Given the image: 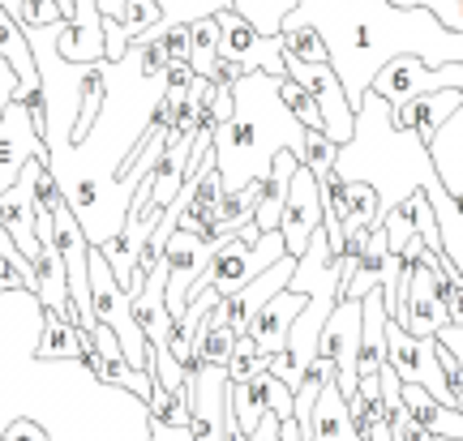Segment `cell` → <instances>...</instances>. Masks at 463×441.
I'll return each instance as SVG.
<instances>
[{"instance_id":"d6a6232c","label":"cell","mask_w":463,"mask_h":441,"mask_svg":"<svg viewBox=\"0 0 463 441\" xmlns=\"http://www.w3.org/2000/svg\"><path fill=\"white\" fill-rule=\"evenodd\" d=\"M14 95H17V69L0 56V112L9 108V99H14Z\"/></svg>"},{"instance_id":"d4e9b609","label":"cell","mask_w":463,"mask_h":441,"mask_svg":"<svg viewBox=\"0 0 463 441\" xmlns=\"http://www.w3.org/2000/svg\"><path fill=\"white\" fill-rule=\"evenodd\" d=\"M300 159L314 167V176H326L335 167V159H339V142L326 129H305V155Z\"/></svg>"},{"instance_id":"8992f818","label":"cell","mask_w":463,"mask_h":441,"mask_svg":"<svg viewBox=\"0 0 463 441\" xmlns=\"http://www.w3.org/2000/svg\"><path fill=\"white\" fill-rule=\"evenodd\" d=\"M373 95H382L391 108L408 103L416 95H430V90H463V65H425L420 56H395L373 73L369 82Z\"/></svg>"},{"instance_id":"d6986e66","label":"cell","mask_w":463,"mask_h":441,"mask_svg":"<svg viewBox=\"0 0 463 441\" xmlns=\"http://www.w3.org/2000/svg\"><path fill=\"white\" fill-rule=\"evenodd\" d=\"M232 347H236V330L219 317V305L206 317L198 322V352H202V364H223L228 369L232 360Z\"/></svg>"},{"instance_id":"9a60e30c","label":"cell","mask_w":463,"mask_h":441,"mask_svg":"<svg viewBox=\"0 0 463 441\" xmlns=\"http://www.w3.org/2000/svg\"><path fill=\"white\" fill-rule=\"evenodd\" d=\"M305 441H364L352 425V411H347V394L339 390V381H326L322 394L314 403V420H309V433Z\"/></svg>"},{"instance_id":"7a4b0ae2","label":"cell","mask_w":463,"mask_h":441,"mask_svg":"<svg viewBox=\"0 0 463 441\" xmlns=\"http://www.w3.org/2000/svg\"><path fill=\"white\" fill-rule=\"evenodd\" d=\"M292 292H305V309L292 322V334H288V360L292 369L305 377V369L314 364L317 356V334L326 326L331 309L339 305V287H344V258L331 253V240H326V228H317L309 236V249L297 258V270H292Z\"/></svg>"},{"instance_id":"d590c367","label":"cell","mask_w":463,"mask_h":441,"mask_svg":"<svg viewBox=\"0 0 463 441\" xmlns=\"http://www.w3.org/2000/svg\"><path fill=\"white\" fill-rule=\"evenodd\" d=\"M364 441H395V433H391V420H373V425L361 433Z\"/></svg>"},{"instance_id":"74e56055","label":"cell","mask_w":463,"mask_h":441,"mask_svg":"<svg viewBox=\"0 0 463 441\" xmlns=\"http://www.w3.org/2000/svg\"><path fill=\"white\" fill-rule=\"evenodd\" d=\"M0 228H5V219H0Z\"/></svg>"},{"instance_id":"52a82bcc","label":"cell","mask_w":463,"mask_h":441,"mask_svg":"<svg viewBox=\"0 0 463 441\" xmlns=\"http://www.w3.org/2000/svg\"><path fill=\"white\" fill-rule=\"evenodd\" d=\"M219 56L241 61L245 73H275L283 78V39L279 34H262L249 17H241L236 9L219 14Z\"/></svg>"},{"instance_id":"f546056e","label":"cell","mask_w":463,"mask_h":441,"mask_svg":"<svg viewBox=\"0 0 463 441\" xmlns=\"http://www.w3.org/2000/svg\"><path fill=\"white\" fill-rule=\"evenodd\" d=\"M378 381H382V408L395 411L399 403H403V381H399V373L391 369V364H382V369H378Z\"/></svg>"},{"instance_id":"836d02e7","label":"cell","mask_w":463,"mask_h":441,"mask_svg":"<svg viewBox=\"0 0 463 441\" xmlns=\"http://www.w3.org/2000/svg\"><path fill=\"white\" fill-rule=\"evenodd\" d=\"M150 441H194L189 425H159V420H150Z\"/></svg>"},{"instance_id":"8fae6325","label":"cell","mask_w":463,"mask_h":441,"mask_svg":"<svg viewBox=\"0 0 463 441\" xmlns=\"http://www.w3.org/2000/svg\"><path fill=\"white\" fill-rule=\"evenodd\" d=\"M292 270H297V258H292V253H283L279 262L266 266L262 275L249 278L245 287H236L232 296H223V300H219V317H223V322L236 330V334H245L249 322L258 317V309H262L266 300H270L275 292H283V287L292 283Z\"/></svg>"},{"instance_id":"4316f807","label":"cell","mask_w":463,"mask_h":441,"mask_svg":"<svg viewBox=\"0 0 463 441\" xmlns=\"http://www.w3.org/2000/svg\"><path fill=\"white\" fill-rule=\"evenodd\" d=\"M386 420H391V433H395V441H438V437L430 433V428H425L420 420H416L412 411L403 408V403H399V408L391 411Z\"/></svg>"},{"instance_id":"1f68e13d","label":"cell","mask_w":463,"mask_h":441,"mask_svg":"<svg viewBox=\"0 0 463 441\" xmlns=\"http://www.w3.org/2000/svg\"><path fill=\"white\" fill-rule=\"evenodd\" d=\"M442 300H447V313H450V326H463V278L450 283V287H438Z\"/></svg>"},{"instance_id":"8d00e7d4","label":"cell","mask_w":463,"mask_h":441,"mask_svg":"<svg viewBox=\"0 0 463 441\" xmlns=\"http://www.w3.org/2000/svg\"><path fill=\"white\" fill-rule=\"evenodd\" d=\"M0 253H17L14 236H9V231H5V228H0Z\"/></svg>"},{"instance_id":"5bb4252c","label":"cell","mask_w":463,"mask_h":441,"mask_svg":"<svg viewBox=\"0 0 463 441\" xmlns=\"http://www.w3.org/2000/svg\"><path fill=\"white\" fill-rule=\"evenodd\" d=\"M459 103H463V90H430V95H416L395 108V125L399 129H412L416 137L430 146L433 137H438V129L455 116Z\"/></svg>"},{"instance_id":"9c48e42d","label":"cell","mask_w":463,"mask_h":441,"mask_svg":"<svg viewBox=\"0 0 463 441\" xmlns=\"http://www.w3.org/2000/svg\"><path fill=\"white\" fill-rule=\"evenodd\" d=\"M322 228V189H317L314 167L300 159L297 172H292V184H288V202H283L279 214V231H283V245L292 258H300L309 249V236Z\"/></svg>"},{"instance_id":"83f0119b","label":"cell","mask_w":463,"mask_h":441,"mask_svg":"<svg viewBox=\"0 0 463 441\" xmlns=\"http://www.w3.org/2000/svg\"><path fill=\"white\" fill-rule=\"evenodd\" d=\"M412 5H425L442 26H450V31H463V0H412Z\"/></svg>"},{"instance_id":"44dd1931","label":"cell","mask_w":463,"mask_h":441,"mask_svg":"<svg viewBox=\"0 0 463 441\" xmlns=\"http://www.w3.org/2000/svg\"><path fill=\"white\" fill-rule=\"evenodd\" d=\"M228 5L241 17H249V22H253L262 34H279L283 17L297 9V0H228Z\"/></svg>"},{"instance_id":"e575fe53","label":"cell","mask_w":463,"mask_h":441,"mask_svg":"<svg viewBox=\"0 0 463 441\" xmlns=\"http://www.w3.org/2000/svg\"><path fill=\"white\" fill-rule=\"evenodd\" d=\"M245 78V69H241V61H228V56H219V65H215V82L219 86H236Z\"/></svg>"},{"instance_id":"5b68a950","label":"cell","mask_w":463,"mask_h":441,"mask_svg":"<svg viewBox=\"0 0 463 441\" xmlns=\"http://www.w3.org/2000/svg\"><path fill=\"white\" fill-rule=\"evenodd\" d=\"M283 73L317 99V108L326 116V133H331L335 142H339V146L352 142V133H356V108H352V99H347V90H344V82H339V73H335L331 61H300L292 52H283Z\"/></svg>"},{"instance_id":"e0dca14e","label":"cell","mask_w":463,"mask_h":441,"mask_svg":"<svg viewBox=\"0 0 463 441\" xmlns=\"http://www.w3.org/2000/svg\"><path fill=\"white\" fill-rule=\"evenodd\" d=\"M279 39H283V52H292V56H300V61H331L326 39L317 34V26L300 14V9H292V14L283 17Z\"/></svg>"},{"instance_id":"ba28073f","label":"cell","mask_w":463,"mask_h":441,"mask_svg":"<svg viewBox=\"0 0 463 441\" xmlns=\"http://www.w3.org/2000/svg\"><path fill=\"white\" fill-rule=\"evenodd\" d=\"M361 322L364 305L361 300H339L326 317V326L317 334V356L335 360V381L344 394H356V356H361Z\"/></svg>"},{"instance_id":"ffe728a7","label":"cell","mask_w":463,"mask_h":441,"mask_svg":"<svg viewBox=\"0 0 463 441\" xmlns=\"http://www.w3.org/2000/svg\"><path fill=\"white\" fill-rule=\"evenodd\" d=\"M258 197H262V180H253V184L236 189V193H223L219 197V228L241 231L245 223H253V214H258Z\"/></svg>"},{"instance_id":"7c38bea8","label":"cell","mask_w":463,"mask_h":441,"mask_svg":"<svg viewBox=\"0 0 463 441\" xmlns=\"http://www.w3.org/2000/svg\"><path fill=\"white\" fill-rule=\"evenodd\" d=\"M300 309H305V292H292V287L275 292L258 309V317L249 322V334L262 347V356H275V352L288 347V334H292V322L300 317Z\"/></svg>"},{"instance_id":"6da1fadb","label":"cell","mask_w":463,"mask_h":441,"mask_svg":"<svg viewBox=\"0 0 463 441\" xmlns=\"http://www.w3.org/2000/svg\"><path fill=\"white\" fill-rule=\"evenodd\" d=\"M211 150H215L219 176H223V193H236L253 180H262L279 150L305 155V125L288 112L275 73L258 69L232 86V116L215 125Z\"/></svg>"},{"instance_id":"ac0fdd59","label":"cell","mask_w":463,"mask_h":441,"mask_svg":"<svg viewBox=\"0 0 463 441\" xmlns=\"http://www.w3.org/2000/svg\"><path fill=\"white\" fill-rule=\"evenodd\" d=\"M189 65L198 78H215L219 65V14L189 22Z\"/></svg>"},{"instance_id":"4fadbf2b","label":"cell","mask_w":463,"mask_h":441,"mask_svg":"<svg viewBox=\"0 0 463 441\" xmlns=\"http://www.w3.org/2000/svg\"><path fill=\"white\" fill-rule=\"evenodd\" d=\"M442 326H450V313L442 292H438V275L425 262H416L408 270V330L412 334H438Z\"/></svg>"},{"instance_id":"f1b7e54d","label":"cell","mask_w":463,"mask_h":441,"mask_svg":"<svg viewBox=\"0 0 463 441\" xmlns=\"http://www.w3.org/2000/svg\"><path fill=\"white\" fill-rule=\"evenodd\" d=\"M0 437H5V441H52V433L39 425L34 416H26V420H9Z\"/></svg>"},{"instance_id":"cb8c5ba5","label":"cell","mask_w":463,"mask_h":441,"mask_svg":"<svg viewBox=\"0 0 463 441\" xmlns=\"http://www.w3.org/2000/svg\"><path fill=\"white\" fill-rule=\"evenodd\" d=\"M150 381L155 386H164V390H184V381H189V369H184L181 360L172 356V347H155L150 343Z\"/></svg>"},{"instance_id":"4dcf8cb0","label":"cell","mask_w":463,"mask_h":441,"mask_svg":"<svg viewBox=\"0 0 463 441\" xmlns=\"http://www.w3.org/2000/svg\"><path fill=\"white\" fill-rule=\"evenodd\" d=\"M279 428H283V416L275 408H266L262 416H258L253 433H249V441H279Z\"/></svg>"},{"instance_id":"7402d4cb","label":"cell","mask_w":463,"mask_h":441,"mask_svg":"<svg viewBox=\"0 0 463 441\" xmlns=\"http://www.w3.org/2000/svg\"><path fill=\"white\" fill-rule=\"evenodd\" d=\"M279 95H283V103H288V112L297 116L305 129H326V116H322V108H317V99L309 95L300 82H292L288 73L279 78Z\"/></svg>"},{"instance_id":"3957f363","label":"cell","mask_w":463,"mask_h":441,"mask_svg":"<svg viewBox=\"0 0 463 441\" xmlns=\"http://www.w3.org/2000/svg\"><path fill=\"white\" fill-rule=\"evenodd\" d=\"M288 253V245H283V231H262L253 245H245L236 231L232 236H223V245L215 249V258H211V266L202 270L198 278H194V292H202V287H215L219 296H232L236 287H245L249 278H258L266 270V266H275ZM189 292V296H194Z\"/></svg>"},{"instance_id":"603a6c76","label":"cell","mask_w":463,"mask_h":441,"mask_svg":"<svg viewBox=\"0 0 463 441\" xmlns=\"http://www.w3.org/2000/svg\"><path fill=\"white\" fill-rule=\"evenodd\" d=\"M146 408H150V420H159V425H189V381H184V390L155 386Z\"/></svg>"},{"instance_id":"277c9868","label":"cell","mask_w":463,"mask_h":441,"mask_svg":"<svg viewBox=\"0 0 463 441\" xmlns=\"http://www.w3.org/2000/svg\"><path fill=\"white\" fill-rule=\"evenodd\" d=\"M386 364L399 373V381H416L430 394H438V403H455V390H450L447 373L438 364V334H412L399 322H386Z\"/></svg>"},{"instance_id":"30bf717a","label":"cell","mask_w":463,"mask_h":441,"mask_svg":"<svg viewBox=\"0 0 463 441\" xmlns=\"http://www.w3.org/2000/svg\"><path fill=\"white\" fill-rule=\"evenodd\" d=\"M39 150H48V142L39 137V129L31 125L26 99H9V108L0 112V193L22 176V167L31 164Z\"/></svg>"},{"instance_id":"2e32d148","label":"cell","mask_w":463,"mask_h":441,"mask_svg":"<svg viewBox=\"0 0 463 441\" xmlns=\"http://www.w3.org/2000/svg\"><path fill=\"white\" fill-rule=\"evenodd\" d=\"M430 155H433V167H438V176L447 184L450 197L463 193V103L455 108L447 125L438 129V137L430 142Z\"/></svg>"},{"instance_id":"484cf974","label":"cell","mask_w":463,"mask_h":441,"mask_svg":"<svg viewBox=\"0 0 463 441\" xmlns=\"http://www.w3.org/2000/svg\"><path fill=\"white\" fill-rule=\"evenodd\" d=\"M159 9H164V22H198V17L223 14L232 5L228 0H159Z\"/></svg>"}]
</instances>
